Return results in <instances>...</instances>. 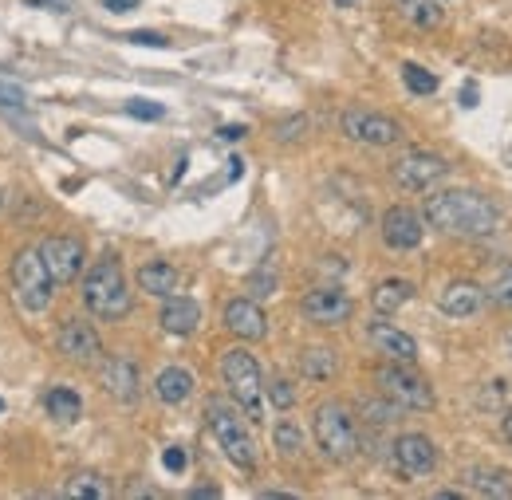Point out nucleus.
<instances>
[{
	"instance_id": "obj_26",
	"label": "nucleus",
	"mask_w": 512,
	"mask_h": 500,
	"mask_svg": "<svg viewBox=\"0 0 512 500\" xmlns=\"http://www.w3.org/2000/svg\"><path fill=\"white\" fill-rule=\"evenodd\" d=\"M64 497H79V500H107L111 497V485L99 477V473H75L64 485Z\"/></svg>"
},
{
	"instance_id": "obj_12",
	"label": "nucleus",
	"mask_w": 512,
	"mask_h": 500,
	"mask_svg": "<svg viewBox=\"0 0 512 500\" xmlns=\"http://www.w3.org/2000/svg\"><path fill=\"white\" fill-rule=\"evenodd\" d=\"M300 312L304 319H312V323H320V327H339V323H347L351 312H355V304H351V296L343 292V288H312L304 300H300Z\"/></svg>"
},
{
	"instance_id": "obj_39",
	"label": "nucleus",
	"mask_w": 512,
	"mask_h": 500,
	"mask_svg": "<svg viewBox=\"0 0 512 500\" xmlns=\"http://www.w3.org/2000/svg\"><path fill=\"white\" fill-rule=\"evenodd\" d=\"M221 138L237 142V138H245V126H221Z\"/></svg>"
},
{
	"instance_id": "obj_42",
	"label": "nucleus",
	"mask_w": 512,
	"mask_h": 500,
	"mask_svg": "<svg viewBox=\"0 0 512 500\" xmlns=\"http://www.w3.org/2000/svg\"><path fill=\"white\" fill-rule=\"evenodd\" d=\"M509 355H512V335H509Z\"/></svg>"
},
{
	"instance_id": "obj_34",
	"label": "nucleus",
	"mask_w": 512,
	"mask_h": 500,
	"mask_svg": "<svg viewBox=\"0 0 512 500\" xmlns=\"http://www.w3.org/2000/svg\"><path fill=\"white\" fill-rule=\"evenodd\" d=\"M304 130H308V119H304V115H292L288 123L276 126V138H280V142H292V138H300Z\"/></svg>"
},
{
	"instance_id": "obj_9",
	"label": "nucleus",
	"mask_w": 512,
	"mask_h": 500,
	"mask_svg": "<svg viewBox=\"0 0 512 500\" xmlns=\"http://www.w3.org/2000/svg\"><path fill=\"white\" fill-rule=\"evenodd\" d=\"M339 126H343V134L351 142H363V146H394V142H402V126L394 123L390 115H379V111L351 107V111H343Z\"/></svg>"
},
{
	"instance_id": "obj_15",
	"label": "nucleus",
	"mask_w": 512,
	"mask_h": 500,
	"mask_svg": "<svg viewBox=\"0 0 512 500\" xmlns=\"http://www.w3.org/2000/svg\"><path fill=\"white\" fill-rule=\"evenodd\" d=\"M225 327L237 339H245V343H260L268 335V315H264V308L256 300L241 296V300H229L225 304Z\"/></svg>"
},
{
	"instance_id": "obj_21",
	"label": "nucleus",
	"mask_w": 512,
	"mask_h": 500,
	"mask_svg": "<svg viewBox=\"0 0 512 500\" xmlns=\"http://www.w3.org/2000/svg\"><path fill=\"white\" fill-rule=\"evenodd\" d=\"M461 481L481 497H512V473L497 465H469Z\"/></svg>"
},
{
	"instance_id": "obj_30",
	"label": "nucleus",
	"mask_w": 512,
	"mask_h": 500,
	"mask_svg": "<svg viewBox=\"0 0 512 500\" xmlns=\"http://www.w3.org/2000/svg\"><path fill=\"white\" fill-rule=\"evenodd\" d=\"M485 300H493L497 308H509V312H512V264H509V268H501V272L493 276V284L485 288Z\"/></svg>"
},
{
	"instance_id": "obj_35",
	"label": "nucleus",
	"mask_w": 512,
	"mask_h": 500,
	"mask_svg": "<svg viewBox=\"0 0 512 500\" xmlns=\"http://www.w3.org/2000/svg\"><path fill=\"white\" fill-rule=\"evenodd\" d=\"M162 461H166V469H170V473H182V469L190 465V453H186L182 445H170V449L162 453Z\"/></svg>"
},
{
	"instance_id": "obj_37",
	"label": "nucleus",
	"mask_w": 512,
	"mask_h": 500,
	"mask_svg": "<svg viewBox=\"0 0 512 500\" xmlns=\"http://www.w3.org/2000/svg\"><path fill=\"white\" fill-rule=\"evenodd\" d=\"M0 107H24V95L16 87H0Z\"/></svg>"
},
{
	"instance_id": "obj_16",
	"label": "nucleus",
	"mask_w": 512,
	"mask_h": 500,
	"mask_svg": "<svg viewBox=\"0 0 512 500\" xmlns=\"http://www.w3.org/2000/svg\"><path fill=\"white\" fill-rule=\"evenodd\" d=\"M99 382H103V390H107L111 398H119V402H127V406H134L138 394H142L138 367L130 363L127 355H111V359L103 363V371H99Z\"/></svg>"
},
{
	"instance_id": "obj_5",
	"label": "nucleus",
	"mask_w": 512,
	"mask_h": 500,
	"mask_svg": "<svg viewBox=\"0 0 512 500\" xmlns=\"http://www.w3.org/2000/svg\"><path fill=\"white\" fill-rule=\"evenodd\" d=\"M312 434H316V445L323 449L327 461H351L355 449H359L355 414L343 402H323L316 418H312Z\"/></svg>"
},
{
	"instance_id": "obj_14",
	"label": "nucleus",
	"mask_w": 512,
	"mask_h": 500,
	"mask_svg": "<svg viewBox=\"0 0 512 500\" xmlns=\"http://www.w3.org/2000/svg\"><path fill=\"white\" fill-rule=\"evenodd\" d=\"M422 237H426V229H422V217L414 213V209H406V205H390L383 213V241L386 249L394 252H410L422 245Z\"/></svg>"
},
{
	"instance_id": "obj_8",
	"label": "nucleus",
	"mask_w": 512,
	"mask_h": 500,
	"mask_svg": "<svg viewBox=\"0 0 512 500\" xmlns=\"http://www.w3.org/2000/svg\"><path fill=\"white\" fill-rule=\"evenodd\" d=\"M446 158L434 154V150H406L402 158L390 162V178L394 186L410 189V193H422V189L438 186L446 178Z\"/></svg>"
},
{
	"instance_id": "obj_11",
	"label": "nucleus",
	"mask_w": 512,
	"mask_h": 500,
	"mask_svg": "<svg viewBox=\"0 0 512 500\" xmlns=\"http://www.w3.org/2000/svg\"><path fill=\"white\" fill-rule=\"evenodd\" d=\"M56 347H60L64 359L79 363V367H95V363L103 359V339H99V331H95L91 323H83V319H64V327H60V335H56Z\"/></svg>"
},
{
	"instance_id": "obj_40",
	"label": "nucleus",
	"mask_w": 512,
	"mask_h": 500,
	"mask_svg": "<svg viewBox=\"0 0 512 500\" xmlns=\"http://www.w3.org/2000/svg\"><path fill=\"white\" fill-rule=\"evenodd\" d=\"M501 430H505V441H509V445H512V410H509V414H505V426H501Z\"/></svg>"
},
{
	"instance_id": "obj_17",
	"label": "nucleus",
	"mask_w": 512,
	"mask_h": 500,
	"mask_svg": "<svg viewBox=\"0 0 512 500\" xmlns=\"http://www.w3.org/2000/svg\"><path fill=\"white\" fill-rule=\"evenodd\" d=\"M367 339L375 343V351L386 355L390 363H418V343H414V335H406V331L394 327V323H371V327H367Z\"/></svg>"
},
{
	"instance_id": "obj_18",
	"label": "nucleus",
	"mask_w": 512,
	"mask_h": 500,
	"mask_svg": "<svg viewBox=\"0 0 512 500\" xmlns=\"http://www.w3.org/2000/svg\"><path fill=\"white\" fill-rule=\"evenodd\" d=\"M481 304H485V288L481 284H473V280H453L442 288V296H438V308L453 319H469V315L481 312Z\"/></svg>"
},
{
	"instance_id": "obj_19",
	"label": "nucleus",
	"mask_w": 512,
	"mask_h": 500,
	"mask_svg": "<svg viewBox=\"0 0 512 500\" xmlns=\"http://www.w3.org/2000/svg\"><path fill=\"white\" fill-rule=\"evenodd\" d=\"M158 323L170 335H193L201 327V304L190 300V296H166V308L158 315Z\"/></svg>"
},
{
	"instance_id": "obj_7",
	"label": "nucleus",
	"mask_w": 512,
	"mask_h": 500,
	"mask_svg": "<svg viewBox=\"0 0 512 500\" xmlns=\"http://www.w3.org/2000/svg\"><path fill=\"white\" fill-rule=\"evenodd\" d=\"M375 382L398 410H434V386L414 371V363H386Z\"/></svg>"
},
{
	"instance_id": "obj_24",
	"label": "nucleus",
	"mask_w": 512,
	"mask_h": 500,
	"mask_svg": "<svg viewBox=\"0 0 512 500\" xmlns=\"http://www.w3.org/2000/svg\"><path fill=\"white\" fill-rule=\"evenodd\" d=\"M394 8H398V16H402L406 24H414V28H438V24L446 20L442 0H394Z\"/></svg>"
},
{
	"instance_id": "obj_25",
	"label": "nucleus",
	"mask_w": 512,
	"mask_h": 500,
	"mask_svg": "<svg viewBox=\"0 0 512 500\" xmlns=\"http://www.w3.org/2000/svg\"><path fill=\"white\" fill-rule=\"evenodd\" d=\"M335 371H339V355L331 347H308V351H300V375L304 378L327 382V378H335Z\"/></svg>"
},
{
	"instance_id": "obj_41",
	"label": "nucleus",
	"mask_w": 512,
	"mask_h": 500,
	"mask_svg": "<svg viewBox=\"0 0 512 500\" xmlns=\"http://www.w3.org/2000/svg\"><path fill=\"white\" fill-rule=\"evenodd\" d=\"M335 4H339V8H351V4H359V0H335Z\"/></svg>"
},
{
	"instance_id": "obj_36",
	"label": "nucleus",
	"mask_w": 512,
	"mask_h": 500,
	"mask_svg": "<svg viewBox=\"0 0 512 500\" xmlns=\"http://www.w3.org/2000/svg\"><path fill=\"white\" fill-rule=\"evenodd\" d=\"M130 44H142V48H170V40L162 32H130Z\"/></svg>"
},
{
	"instance_id": "obj_32",
	"label": "nucleus",
	"mask_w": 512,
	"mask_h": 500,
	"mask_svg": "<svg viewBox=\"0 0 512 500\" xmlns=\"http://www.w3.org/2000/svg\"><path fill=\"white\" fill-rule=\"evenodd\" d=\"M363 414H367V422H375V426H386V422H394L398 418V406L386 398V402H363Z\"/></svg>"
},
{
	"instance_id": "obj_3",
	"label": "nucleus",
	"mask_w": 512,
	"mask_h": 500,
	"mask_svg": "<svg viewBox=\"0 0 512 500\" xmlns=\"http://www.w3.org/2000/svg\"><path fill=\"white\" fill-rule=\"evenodd\" d=\"M205 422H209V430H213L217 445L225 449V457H229L237 469L253 473L256 469V438H253V430H249L245 410H241L237 402L213 394V398H205Z\"/></svg>"
},
{
	"instance_id": "obj_28",
	"label": "nucleus",
	"mask_w": 512,
	"mask_h": 500,
	"mask_svg": "<svg viewBox=\"0 0 512 500\" xmlns=\"http://www.w3.org/2000/svg\"><path fill=\"white\" fill-rule=\"evenodd\" d=\"M272 441H276V453L288 457V461H296V457L304 453V430H300L296 422H280V426L272 430Z\"/></svg>"
},
{
	"instance_id": "obj_31",
	"label": "nucleus",
	"mask_w": 512,
	"mask_h": 500,
	"mask_svg": "<svg viewBox=\"0 0 512 500\" xmlns=\"http://www.w3.org/2000/svg\"><path fill=\"white\" fill-rule=\"evenodd\" d=\"M264 390H268V398H272L276 410H292V406H296V390H292L288 378H272Z\"/></svg>"
},
{
	"instance_id": "obj_1",
	"label": "nucleus",
	"mask_w": 512,
	"mask_h": 500,
	"mask_svg": "<svg viewBox=\"0 0 512 500\" xmlns=\"http://www.w3.org/2000/svg\"><path fill=\"white\" fill-rule=\"evenodd\" d=\"M426 225L446 237H489L501 225V209L477 189H442L426 197Z\"/></svg>"
},
{
	"instance_id": "obj_33",
	"label": "nucleus",
	"mask_w": 512,
	"mask_h": 500,
	"mask_svg": "<svg viewBox=\"0 0 512 500\" xmlns=\"http://www.w3.org/2000/svg\"><path fill=\"white\" fill-rule=\"evenodd\" d=\"M127 115H134V119H150V123H154V119L166 115V107H162V103H150V99H130Z\"/></svg>"
},
{
	"instance_id": "obj_23",
	"label": "nucleus",
	"mask_w": 512,
	"mask_h": 500,
	"mask_svg": "<svg viewBox=\"0 0 512 500\" xmlns=\"http://www.w3.org/2000/svg\"><path fill=\"white\" fill-rule=\"evenodd\" d=\"M154 394H158L166 406H182L193 394V375L186 367H166L162 375L154 378Z\"/></svg>"
},
{
	"instance_id": "obj_4",
	"label": "nucleus",
	"mask_w": 512,
	"mask_h": 500,
	"mask_svg": "<svg viewBox=\"0 0 512 500\" xmlns=\"http://www.w3.org/2000/svg\"><path fill=\"white\" fill-rule=\"evenodd\" d=\"M221 378L233 394V402L249 414V422H260L264 414V375H260V363L245 347H233L221 355Z\"/></svg>"
},
{
	"instance_id": "obj_2",
	"label": "nucleus",
	"mask_w": 512,
	"mask_h": 500,
	"mask_svg": "<svg viewBox=\"0 0 512 500\" xmlns=\"http://www.w3.org/2000/svg\"><path fill=\"white\" fill-rule=\"evenodd\" d=\"M83 304H87V312L99 315V319H123L134 308V292H130L119 256H103V260H95L87 268V276H83Z\"/></svg>"
},
{
	"instance_id": "obj_6",
	"label": "nucleus",
	"mask_w": 512,
	"mask_h": 500,
	"mask_svg": "<svg viewBox=\"0 0 512 500\" xmlns=\"http://www.w3.org/2000/svg\"><path fill=\"white\" fill-rule=\"evenodd\" d=\"M12 292L32 315L48 312L56 300V280L48 276L44 260L36 249H20L12 256Z\"/></svg>"
},
{
	"instance_id": "obj_13",
	"label": "nucleus",
	"mask_w": 512,
	"mask_h": 500,
	"mask_svg": "<svg viewBox=\"0 0 512 500\" xmlns=\"http://www.w3.org/2000/svg\"><path fill=\"white\" fill-rule=\"evenodd\" d=\"M394 465L402 477H426L438 469V445L426 434H398L394 438Z\"/></svg>"
},
{
	"instance_id": "obj_22",
	"label": "nucleus",
	"mask_w": 512,
	"mask_h": 500,
	"mask_svg": "<svg viewBox=\"0 0 512 500\" xmlns=\"http://www.w3.org/2000/svg\"><path fill=\"white\" fill-rule=\"evenodd\" d=\"M410 300H414V284L402 280V276H390V280H383V284L371 292V308L379 315H394L398 308H406Z\"/></svg>"
},
{
	"instance_id": "obj_38",
	"label": "nucleus",
	"mask_w": 512,
	"mask_h": 500,
	"mask_svg": "<svg viewBox=\"0 0 512 500\" xmlns=\"http://www.w3.org/2000/svg\"><path fill=\"white\" fill-rule=\"evenodd\" d=\"M103 8L107 12H130V8H138V0H103Z\"/></svg>"
},
{
	"instance_id": "obj_10",
	"label": "nucleus",
	"mask_w": 512,
	"mask_h": 500,
	"mask_svg": "<svg viewBox=\"0 0 512 500\" xmlns=\"http://www.w3.org/2000/svg\"><path fill=\"white\" fill-rule=\"evenodd\" d=\"M36 252H40V260H44V268H48V276H52L56 284L79 280V272H83V264H87L79 237H48V241L36 245Z\"/></svg>"
},
{
	"instance_id": "obj_20",
	"label": "nucleus",
	"mask_w": 512,
	"mask_h": 500,
	"mask_svg": "<svg viewBox=\"0 0 512 500\" xmlns=\"http://www.w3.org/2000/svg\"><path fill=\"white\" fill-rule=\"evenodd\" d=\"M138 288H142L146 296L166 300V296H174V292L182 288V272H178L174 264H166V260H150V264L138 268Z\"/></svg>"
},
{
	"instance_id": "obj_27",
	"label": "nucleus",
	"mask_w": 512,
	"mask_h": 500,
	"mask_svg": "<svg viewBox=\"0 0 512 500\" xmlns=\"http://www.w3.org/2000/svg\"><path fill=\"white\" fill-rule=\"evenodd\" d=\"M48 414L56 418V422H79V414H83V402H79V394L75 390H67V386H56V390H48Z\"/></svg>"
},
{
	"instance_id": "obj_29",
	"label": "nucleus",
	"mask_w": 512,
	"mask_h": 500,
	"mask_svg": "<svg viewBox=\"0 0 512 500\" xmlns=\"http://www.w3.org/2000/svg\"><path fill=\"white\" fill-rule=\"evenodd\" d=\"M402 83H406L414 95H434V91H438V75L426 71L422 63H402Z\"/></svg>"
},
{
	"instance_id": "obj_43",
	"label": "nucleus",
	"mask_w": 512,
	"mask_h": 500,
	"mask_svg": "<svg viewBox=\"0 0 512 500\" xmlns=\"http://www.w3.org/2000/svg\"><path fill=\"white\" fill-rule=\"evenodd\" d=\"M0 205H4V201H0Z\"/></svg>"
}]
</instances>
